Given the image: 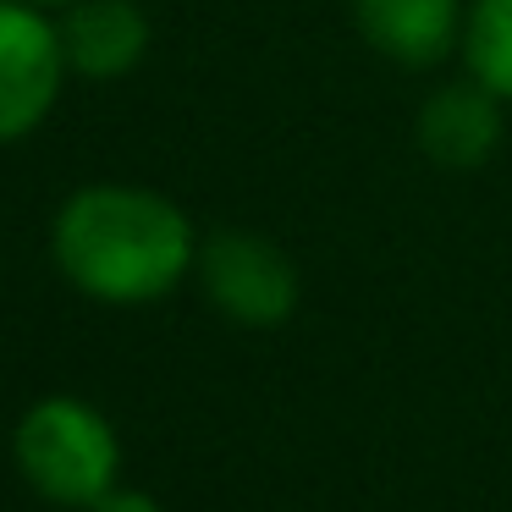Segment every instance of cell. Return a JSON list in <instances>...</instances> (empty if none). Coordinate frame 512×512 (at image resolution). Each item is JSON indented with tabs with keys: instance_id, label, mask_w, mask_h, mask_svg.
I'll use <instances>...</instances> for the list:
<instances>
[{
	"instance_id": "8992f818",
	"label": "cell",
	"mask_w": 512,
	"mask_h": 512,
	"mask_svg": "<svg viewBox=\"0 0 512 512\" xmlns=\"http://www.w3.org/2000/svg\"><path fill=\"white\" fill-rule=\"evenodd\" d=\"M353 34L397 72H441L463 50L468 0H347Z\"/></svg>"
},
{
	"instance_id": "52a82bcc",
	"label": "cell",
	"mask_w": 512,
	"mask_h": 512,
	"mask_svg": "<svg viewBox=\"0 0 512 512\" xmlns=\"http://www.w3.org/2000/svg\"><path fill=\"white\" fill-rule=\"evenodd\" d=\"M56 34L67 72L89 83H116L138 72L149 56V39H155L149 12L138 0H72L67 12H56Z\"/></svg>"
},
{
	"instance_id": "7a4b0ae2",
	"label": "cell",
	"mask_w": 512,
	"mask_h": 512,
	"mask_svg": "<svg viewBox=\"0 0 512 512\" xmlns=\"http://www.w3.org/2000/svg\"><path fill=\"white\" fill-rule=\"evenodd\" d=\"M12 463L34 496L50 507L89 512L105 490L122 485V435L94 402L83 397H39L12 430Z\"/></svg>"
},
{
	"instance_id": "30bf717a",
	"label": "cell",
	"mask_w": 512,
	"mask_h": 512,
	"mask_svg": "<svg viewBox=\"0 0 512 512\" xmlns=\"http://www.w3.org/2000/svg\"><path fill=\"white\" fill-rule=\"evenodd\" d=\"M28 6H39V12H67L72 0H28Z\"/></svg>"
},
{
	"instance_id": "9c48e42d",
	"label": "cell",
	"mask_w": 512,
	"mask_h": 512,
	"mask_svg": "<svg viewBox=\"0 0 512 512\" xmlns=\"http://www.w3.org/2000/svg\"><path fill=\"white\" fill-rule=\"evenodd\" d=\"M89 512H166V507H160V501L149 496V490H133V485H116V490H105V496L94 501Z\"/></svg>"
},
{
	"instance_id": "5b68a950",
	"label": "cell",
	"mask_w": 512,
	"mask_h": 512,
	"mask_svg": "<svg viewBox=\"0 0 512 512\" xmlns=\"http://www.w3.org/2000/svg\"><path fill=\"white\" fill-rule=\"evenodd\" d=\"M507 111L501 94H490L479 78L457 72L441 78L413 111V144L435 171H479L507 144Z\"/></svg>"
},
{
	"instance_id": "ba28073f",
	"label": "cell",
	"mask_w": 512,
	"mask_h": 512,
	"mask_svg": "<svg viewBox=\"0 0 512 512\" xmlns=\"http://www.w3.org/2000/svg\"><path fill=\"white\" fill-rule=\"evenodd\" d=\"M457 61L468 78H479L490 94L512 105V0H468Z\"/></svg>"
},
{
	"instance_id": "3957f363",
	"label": "cell",
	"mask_w": 512,
	"mask_h": 512,
	"mask_svg": "<svg viewBox=\"0 0 512 512\" xmlns=\"http://www.w3.org/2000/svg\"><path fill=\"white\" fill-rule=\"evenodd\" d=\"M193 281H199L204 303L243 331H276L303 303V276L292 254L276 237L248 232V226H221L204 237Z\"/></svg>"
},
{
	"instance_id": "6da1fadb",
	"label": "cell",
	"mask_w": 512,
	"mask_h": 512,
	"mask_svg": "<svg viewBox=\"0 0 512 512\" xmlns=\"http://www.w3.org/2000/svg\"><path fill=\"white\" fill-rule=\"evenodd\" d=\"M199 226L171 193L144 182H89L67 193L50 221L61 281L111 309L160 303L199 265Z\"/></svg>"
},
{
	"instance_id": "277c9868",
	"label": "cell",
	"mask_w": 512,
	"mask_h": 512,
	"mask_svg": "<svg viewBox=\"0 0 512 512\" xmlns=\"http://www.w3.org/2000/svg\"><path fill=\"white\" fill-rule=\"evenodd\" d=\"M56 12H39L28 0H0V144H17L56 111L67 83Z\"/></svg>"
}]
</instances>
